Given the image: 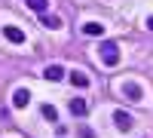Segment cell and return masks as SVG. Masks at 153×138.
<instances>
[{
    "mask_svg": "<svg viewBox=\"0 0 153 138\" xmlns=\"http://www.w3.org/2000/svg\"><path fill=\"white\" fill-rule=\"evenodd\" d=\"M117 43H104L101 46V61H104V65H117Z\"/></svg>",
    "mask_w": 153,
    "mask_h": 138,
    "instance_id": "1",
    "label": "cell"
},
{
    "mask_svg": "<svg viewBox=\"0 0 153 138\" xmlns=\"http://www.w3.org/2000/svg\"><path fill=\"white\" fill-rule=\"evenodd\" d=\"M46 77H49V80H61V77H65V68H61V65L46 68Z\"/></svg>",
    "mask_w": 153,
    "mask_h": 138,
    "instance_id": "2",
    "label": "cell"
},
{
    "mask_svg": "<svg viewBox=\"0 0 153 138\" xmlns=\"http://www.w3.org/2000/svg\"><path fill=\"white\" fill-rule=\"evenodd\" d=\"M113 120H117V126H120V129H129V126H132L129 114H123V110H117V117H113Z\"/></svg>",
    "mask_w": 153,
    "mask_h": 138,
    "instance_id": "3",
    "label": "cell"
},
{
    "mask_svg": "<svg viewBox=\"0 0 153 138\" xmlns=\"http://www.w3.org/2000/svg\"><path fill=\"white\" fill-rule=\"evenodd\" d=\"M126 98H135V101H138V98H141V89H138V86H126Z\"/></svg>",
    "mask_w": 153,
    "mask_h": 138,
    "instance_id": "4",
    "label": "cell"
},
{
    "mask_svg": "<svg viewBox=\"0 0 153 138\" xmlns=\"http://www.w3.org/2000/svg\"><path fill=\"white\" fill-rule=\"evenodd\" d=\"M6 37H9L12 43H22V40H25V37H22V31H16V28H6Z\"/></svg>",
    "mask_w": 153,
    "mask_h": 138,
    "instance_id": "5",
    "label": "cell"
},
{
    "mask_svg": "<svg viewBox=\"0 0 153 138\" xmlns=\"http://www.w3.org/2000/svg\"><path fill=\"white\" fill-rule=\"evenodd\" d=\"M43 25H46V28H61V19H55V16H43Z\"/></svg>",
    "mask_w": 153,
    "mask_h": 138,
    "instance_id": "6",
    "label": "cell"
},
{
    "mask_svg": "<svg viewBox=\"0 0 153 138\" xmlns=\"http://www.w3.org/2000/svg\"><path fill=\"white\" fill-rule=\"evenodd\" d=\"M71 77H74V86H86V83H89V77H86V74H80V71L71 74Z\"/></svg>",
    "mask_w": 153,
    "mask_h": 138,
    "instance_id": "7",
    "label": "cell"
},
{
    "mask_svg": "<svg viewBox=\"0 0 153 138\" xmlns=\"http://www.w3.org/2000/svg\"><path fill=\"white\" fill-rule=\"evenodd\" d=\"M28 6L37 9V12H46V0H28Z\"/></svg>",
    "mask_w": 153,
    "mask_h": 138,
    "instance_id": "8",
    "label": "cell"
},
{
    "mask_svg": "<svg viewBox=\"0 0 153 138\" xmlns=\"http://www.w3.org/2000/svg\"><path fill=\"white\" fill-rule=\"evenodd\" d=\"M83 31L95 37V34H101V25H95V22H89V25H86V28H83Z\"/></svg>",
    "mask_w": 153,
    "mask_h": 138,
    "instance_id": "9",
    "label": "cell"
},
{
    "mask_svg": "<svg viewBox=\"0 0 153 138\" xmlns=\"http://www.w3.org/2000/svg\"><path fill=\"white\" fill-rule=\"evenodd\" d=\"M71 110L74 114H86V101H71Z\"/></svg>",
    "mask_w": 153,
    "mask_h": 138,
    "instance_id": "10",
    "label": "cell"
},
{
    "mask_svg": "<svg viewBox=\"0 0 153 138\" xmlns=\"http://www.w3.org/2000/svg\"><path fill=\"white\" fill-rule=\"evenodd\" d=\"M147 28H150V31H153V19H150V22H147Z\"/></svg>",
    "mask_w": 153,
    "mask_h": 138,
    "instance_id": "11",
    "label": "cell"
}]
</instances>
